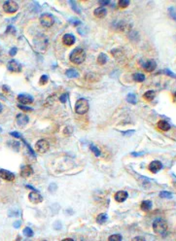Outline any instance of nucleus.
<instances>
[{"mask_svg": "<svg viewBox=\"0 0 176 241\" xmlns=\"http://www.w3.org/2000/svg\"><path fill=\"white\" fill-rule=\"evenodd\" d=\"M69 59L75 64H81L86 59V53L82 48H76L71 52Z\"/></svg>", "mask_w": 176, "mask_h": 241, "instance_id": "f257e3e1", "label": "nucleus"}, {"mask_svg": "<svg viewBox=\"0 0 176 241\" xmlns=\"http://www.w3.org/2000/svg\"><path fill=\"white\" fill-rule=\"evenodd\" d=\"M166 230H167V224H166V222L163 219L158 218V219H156L154 221V223H153V231H154L155 233L163 235V234L166 233Z\"/></svg>", "mask_w": 176, "mask_h": 241, "instance_id": "f03ea898", "label": "nucleus"}, {"mask_svg": "<svg viewBox=\"0 0 176 241\" xmlns=\"http://www.w3.org/2000/svg\"><path fill=\"white\" fill-rule=\"evenodd\" d=\"M90 108V105L87 99L85 98H81L79 99L75 104V112L79 115H84L86 114Z\"/></svg>", "mask_w": 176, "mask_h": 241, "instance_id": "7ed1b4c3", "label": "nucleus"}, {"mask_svg": "<svg viewBox=\"0 0 176 241\" xmlns=\"http://www.w3.org/2000/svg\"><path fill=\"white\" fill-rule=\"evenodd\" d=\"M3 10L7 14H14L18 10H19V5H18L17 2L13 1V0H9V1L4 2Z\"/></svg>", "mask_w": 176, "mask_h": 241, "instance_id": "20e7f679", "label": "nucleus"}, {"mask_svg": "<svg viewBox=\"0 0 176 241\" xmlns=\"http://www.w3.org/2000/svg\"><path fill=\"white\" fill-rule=\"evenodd\" d=\"M40 23L42 24L43 26L45 27H51L54 22V17L51 15V14H48V13H45V14H42L40 18Z\"/></svg>", "mask_w": 176, "mask_h": 241, "instance_id": "39448f33", "label": "nucleus"}, {"mask_svg": "<svg viewBox=\"0 0 176 241\" xmlns=\"http://www.w3.org/2000/svg\"><path fill=\"white\" fill-rule=\"evenodd\" d=\"M49 148H50L49 142H48L47 140H45V139L38 140L37 142H36V144H35V150L37 151L39 154L46 153L48 150H49Z\"/></svg>", "mask_w": 176, "mask_h": 241, "instance_id": "423d86ee", "label": "nucleus"}, {"mask_svg": "<svg viewBox=\"0 0 176 241\" xmlns=\"http://www.w3.org/2000/svg\"><path fill=\"white\" fill-rule=\"evenodd\" d=\"M7 69L10 72H14V73H19L22 71V65L17 62L16 60H11L7 64Z\"/></svg>", "mask_w": 176, "mask_h": 241, "instance_id": "0eeeda50", "label": "nucleus"}, {"mask_svg": "<svg viewBox=\"0 0 176 241\" xmlns=\"http://www.w3.org/2000/svg\"><path fill=\"white\" fill-rule=\"evenodd\" d=\"M28 199L32 203H40L43 201V197L37 191H33L28 195Z\"/></svg>", "mask_w": 176, "mask_h": 241, "instance_id": "6e6552de", "label": "nucleus"}, {"mask_svg": "<svg viewBox=\"0 0 176 241\" xmlns=\"http://www.w3.org/2000/svg\"><path fill=\"white\" fill-rule=\"evenodd\" d=\"M162 168V163L159 160H154L149 165H148V169L152 172V173H157L159 172L161 169Z\"/></svg>", "mask_w": 176, "mask_h": 241, "instance_id": "1a4fd4ad", "label": "nucleus"}, {"mask_svg": "<svg viewBox=\"0 0 176 241\" xmlns=\"http://www.w3.org/2000/svg\"><path fill=\"white\" fill-rule=\"evenodd\" d=\"M18 101H19L22 105L31 104L33 102V97L29 94H20L18 96Z\"/></svg>", "mask_w": 176, "mask_h": 241, "instance_id": "9d476101", "label": "nucleus"}, {"mask_svg": "<svg viewBox=\"0 0 176 241\" xmlns=\"http://www.w3.org/2000/svg\"><path fill=\"white\" fill-rule=\"evenodd\" d=\"M0 178L4 179L6 181L11 182V181H14L15 175H14V173H12L6 169H0Z\"/></svg>", "mask_w": 176, "mask_h": 241, "instance_id": "9b49d317", "label": "nucleus"}, {"mask_svg": "<svg viewBox=\"0 0 176 241\" xmlns=\"http://www.w3.org/2000/svg\"><path fill=\"white\" fill-rule=\"evenodd\" d=\"M28 122H29V118L26 115H23V114L17 115V123H18V126H20L21 127H26V125H27Z\"/></svg>", "mask_w": 176, "mask_h": 241, "instance_id": "f8f14e48", "label": "nucleus"}, {"mask_svg": "<svg viewBox=\"0 0 176 241\" xmlns=\"http://www.w3.org/2000/svg\"><path fill=\"white\" fill-rule=\"evenodd\" d=\"M129 196V194L125 191H119L115 194V200L117 202H124Z\"/></svg>", "mask_w": 176, "mask_h": 241, "instance_id": "ddd939ff", "label": "nucleus"}, {"mask_svg": "<svg viewBox=\"0 0 176 241\" xmlns=\"http://www.w3.org/2000/svg\"><path fill=\"white\" fill-rule=\"evenodd\" d=\"M32 173H33V169L30 165H25V166H22L21 169V176L23 178L29 177Z\"/></svg>", "mask_w": 176, "mask_h": 241, "instance_id": "4468645a", "label": "nucleus"}, {"mask_svg": "<svg viewBox=\"0 0 176 241\" xmlns=\"http://www.w3.org/2000/svg\"><path fill=\"white\" fill-rule=\"evenodd\" d=\"M62 43L66 46H72L75 43V37L72 34H65L62 37Z\"/></svg>", "mask_w": 176, "mask_h": 241, "instance_id": "2eb2a0df", "label": "nucleus"}, {"mask_svg": "<svg viewBox=\"0 0 176 241\" xmlns=\"http://www.w3.org/2000/svg\"><path fill=\"white\" fill-rule=\"evenodd\" d=\"M158 127H159V129H161L162 131H167L170 129V125L168 123V122L165 121V120H161L158 122L157 123Z\"/></svg>", "mask_w": 176, "mask_h": 241, "instance_id": "dca6fc26", "label": "nucleus"}, {"mask_svg": "<svg viewBox=\"0 0 176 241\" xmlns=\"http://www.w3.org/2000/svg\"><path fill=\"white\" fill-rule=\"evenodd\" d=\"M94 14L96 18H102L107 15V10L105 9V7H99V8H96L94 11Z\"/></svg>", "mask_w": 176, "mask_h": 241, "instance_id": "f3484780", "label": "nucleus"}, {"mask_svg": "<svg viewBox=\"0 0 176 241\" xmlns=\"http://www.w3.org/2000/svg\"><path fill=\"white\" fill-rule=\"evenodd\" d=\"M157 67V63L155 60H148L146 63L144 64V69L147 72H152L156 69Z\"/></svg>", "mask_w": 176, "mask_h": 241, "instance_id": "a211bd4d", "label": "nucleus"}, {"mask_svg": "<svg viewBox=\"0 0 176 241\" xmlns=\"http://www.w3.org/2000/svg\"><path fill=\"white\" fill-rule=\"evenodd\" d=\"M155 95H156V94L154 90H147L143 94V98L147 101H152L155 98Z\"/></svg>", "mask_w": 176, "mask_h": 241, "instance_id": "6ab92c4d", "label": "nucleus"}, {"mask_svg": "<svg viewBox=\"0 0 176 241\" xmlns=\"http://www.w3.org/2000/svg\"><path fill=\"white\" fill-rule=\"evenodd\" d=\"M140 208L143 211H149V210L152 208V201L150 200H144L141 202L140 204Z\"/></svg>", "mask_w": 176, "mask_h": 241, "instance_id": "aec40b11", "label": "nucleus"}, {"mask_svg": "<svg viewBox=\"0 0 176 241\" xmlns=\"http://www.w3.org/2000/svg\"><path fill=\"white\" fill-rule=\"evenodd\" d=\"M107 220H108V216L104 213H101L96 217V223L99 225H102V224H104Z\"/></svg>", "mask_w": 176, "mask_h": 241, "instance_id": "412c9836", "label": "nucleus"}, {"mask_svg": "<svg viewBox=\"0 0 176 241\" xmlns=\"http://www.w3.org/2000/svg\"><path fill=\"white\" fill-rule=\"evenodd\" d=\"M65 74H66V76H67L68 78H70V79L79 77V73L75 69H68L67 71L65 72Z\"/></svg>", "mask_w": 176, "mask_h": 241, "instance_id": "4be33fe9", "label": "nucleus"}, {"mask_svg": "<svg viewBox=\"0 0 176 241\" xmlns=\"http://www.w3.org/2000/svg\"><path fill=\"white\" fill-rule=\"evenodd\" d=\"M132 78H133V80H134L135 82H138V83H141V82H143L144 80H145V76L143 75V74H141V73H135V74H133Z\"/></svg>", "mask_w": 176, "mask_h": 241, "instance_id": "5701e85b", "label": "nucleus"}, {"mask_svg": "<svg viewBox=\"0 0 176 241\" xmlns=\"http://www.w3.org/2000/svg\"><path fill=\"white\" fill-rule=\"evenodd\" d=\"M107 55L105 54H103V53H101V54H99V55H98V62L100 64V65H103V64H105L106 62H107Z\"/></svg>", "mask_w": 176, "mask_h": 241, "instance_id": "b1692460", "label": "nucleus"}, {"mask_svg": "<svg viewBox=\"0 0 176 241\" xmlns=\"http://www.w3.org/2000/svg\"><path fill=\"white\" fill-rule=\"evenodd\" d=\"M126 100H127V102H130V104H136L137 98H136L135 94H127V96H126Z\"/></svg>", "mask_w": 176, "mask_h": 241, "instance_id": "393cba45", "label": "nucleus"}, {"mask_svg": "<svg viewBox=\"0 0 176 241\" xmlns=\"http://www.w3.org/2000/svg\"><path fill=\"white\" fill-rule=\"evenodd\" d=\"M90 151H92L94 154V156H96V157H99L100 156V151H99V149L96 146H94V144H90Z\"/></svg>", "mask_w": 176, "mask_h": 241, "instance_id": "a878e982", "label": "nucleus"}, {"mask_svg": "<svg viewBox=\"0 0 176 241\" xmlns=\"http://www.w3.org/2000/svg\"><path fill=\"white\" fill-rule=\"evenodd\" d=\"M123 237L121 234H113V235H110L108 238V241H122Z\"/></svg>", "mask_w": 176, "mask_h": 241, "instance_id": "bb28decb", "label": "nucleus"}, {"mask_svg": "<svg viewBox=\"0 0 176 241\" xmlns=\"http://www.w3.org/2000/svg\"><path fill=\"white\" fill-rule=\"evenodd\" d=\"M160 196L162 199H172V194L166 191H162L160 193Z\"/></svg>", "mask_w": 176, "mask_h": 241, "instance_id": "cd10ccee", "label": "nucleus"}, {"mask_svg": "<svg viewBox=\"0 0 176 241\" xmlns=\"http://www.w3.org/2000/svg\"><path fill=\"white\" fill-rule=\"evenodd\" d=\"M168 14L169 16H170V18H172V20L176 21V8L174 7H170L168 9Z\"/></svg>", "mask_w": 176, "mask_h": 241, "instance_id": "c85d7f7f", "label": "nucleus"}, {"mask_svg": "<svg viewBox=\"0 0 176 241\" xmlns=\"http://www.w3.org/2000/svg\"><path fill=\"white\" fill-rule=\"evenodd\" d=\"M23 234H25L26 236H27V237H31L32 235H33V231L31 230L30 227H26L25 230H23Z\"/></svg>", "mask_w": 176, "mask_h": 241, "instance_id": "c756f323", "label": "nucleus"}, {"mask_svg": "<svg viewBox=\"0 0 176 241\" xmlns=\"http://www.w3.org/2000/svg\"><path fill=\"white\" fill-rule=\"evenodd\" d=\"M130 5V1H127V0H120L119 1V7L120 8H126L127 6Z\"/></svg>", "mask_w": 176, "mask_h": 241, "instance_id": "7c9ffc66", "label": "nucleus"}, {"mask_svg": "<svg viewBox=\"0 0 176 241\" xmlns=\"http://www.w3.org/2000/svg\"><path fill=\"white\" fill-rule=\"evenodd\" d=\"M48 81H49V78H48V76L47 75H42L41 78H40L39 83H40V85H46L48 83Z\"/></svg>", "mask_w": 176, "mask_h": 241, "instance_id": "2f4dec72", "label": "nucleus"}, {"mask_svg": "<svg viewBox=\"0 0 176 241\" xmlns=\"http://www.w3.org/2000/svg\"><path fill=\"white\" fill-rule=\"evenodd\" d=\"M18 107L21 108V109L23 110V111H26V112H31V111H32L31 108H29V107L26 106V105H22V104H20V105H18Z\"/></svg>", "mask_w": 176, "mask_h": 241, "instance_id": "473e14b6", "label": "nucleus"}, {"mask_svg": "<svg viewBox=\"0 0 176 241\" xmlns=\"http://www.w3.org/2000/svg\"><path fill=\"white\" fill-rule=\"evenodd\" d=\"M69 3H70V5L72 6V9H73L76 13H78V14H80L81 13V11L79 10V9H77V6H76V3L74 2V1H69Z\"/></svg>", "mask_w": 176, "mask_h": 241, "instance_id": "72a5a7b5", "label": "nucleus"}, {"mask_svg": "<svg viewBox=\"0 0 176 241\" xmlns=\"http://www.w3.org/2000/svg\"><path fill=\"white\" fill-rule=\"evenodd\" d=\"M69 22H71V24H73V26H79V24L82 23L79 20H76V18H71V20L69 21Z\"/></svg>", "mask_w": 176, "mask_h": 241, "instance_id": "f704fd0d", "label": "nucleus"}, {"mask_svg": "<svg viewBox=\"0 0 176 241\" xmlns=\"http://www.w3.org/2000/svg\"><path fill=\"white\" fill-rule=\"evenodd\" d=\"M63 133H64L65 135H70V134L72 133V128L69 127H65V128H64V131H63Z\"/></svg>", "mask_w": 176, "mask_h": 241, "instance_id": "c9c22d12", "label": "nucleus"}, {"mask_svg": "<svg viewBox=\"0 0 176 241\" xmlns=\"http://www.w3.org/2000/svg\"><path fill=\"white\" fill-rule=\"evenodd\" d=\"M163 73H166V75H168V76H170V77H173V78H176V75L174 73H172L170 70H168V69H166V70H163Z\"/></svg>", "mask_w": 176, "mask_h": 241, "instance_id": "e433bc0d", "label": "nucleus"}, {"mask_svg": "<svg viewBox=\"0 0 176 241\" xmlns=\"http://www.w3.org/2000/svg\"><path fill=\"white\" fill-rule=\"evenodd\" d=\"M67 96H68V95H67V94H63L62 96L59 97V100L62 101V103H65V102H66V100H67Z\"/></svg>", "mask_w": 176, "mask_h": 241, "instance_id": "4c0bfd02", "label": "nucleus"}, {"mask_svg": "<svg viewBox=\"0 0 176 241\" xmlns=\"http://www.w3.org/2000/svg\"><path fill=\"white\" fill-rule=\"evenodd\" d=\"M12 136H14V137H16V138H20V139H22V135L20 134V133H18L17 131H13V132H11L10 133Z\"/></svg>", "mask_w": 176, "mask_h": 241, "instance_id": "58836bf2", "label": "nucleus"}, {"mask_svg": "<svg viewBox=\"0 0 176 241\" xmlns=\"http://www.w3.org/2000/svg\"><path fill=\"white\" fill-rule=\"evenodd\" d=\"M17 52H18V49L16 47H14V48H12L10 50L9 54H10V55H15L17 54Z\"/></svg>", "mask_w": 176, "mask_h": 241, "instance_id": "ea45409f", "label": "nucleus"}, {"mask_svg": "<svg viewBox=\"0 0 176 241\" xmlns=\"http://www.w3.org/2000/svg\"><path fill=\"white\" fill-rule=\"evenodd\" d=\"M131 241H146V240H145V238H143L142 236H136L134 238H132Z\"/></svg>", "mask_w": 176, "mask_h": 241, "instance_id": "a19ab883", "label": "nucleus"}, {"mask_svg": "<svg viewBox=\"0 0 176 241\" xmlns=\"http://www.w3.org/2000/svg\"><path fill=\"white\" fill-rule=\"evenodd\" d=\"M20 227H21V222H19V221L15 222V223H14V227L15 228H19Z\"/></svg>", "mask_w": 176, "mask_h": 241, "instance_id": "79ce46f5", "label": "nucleus"}, {"mask_svg": "<svg viewBox=\"0 0 176 241\" xmlns=\"http://www.w3.org/2000/svg\"><path fill=\"white\" fill-rule=\"evenodd\" d=\"M140 155H143V153H131V156L133 157H139Z\"/></svg>", "mask_w": 176, "mask_h": 241, "instance_id": "37998d69", "label": "nucleus"}, {"mask_svg": "<svg viewBox=\"0 0 176 241\" xmlns=\"http://www.w3.org/2000/svg\"><path fill=\"white\" fill-rule=\"evenodd\" d=\"M109 3H110V2H109V1H102V0H101V1H99V4H101V5H108Z\"/></svg>", "mask_w": 176, "mask_h": 241, "instance_id": "c03bdc74", "label": "nucleus"}, {"mask_svg": "<svg viewBox=\"0 0 176 241\" xmlns=\"http://www.w3.org/2000/svg\"><path fill=\"white\" fill-rule=\"evenodd\" d=\"M62 241H74L72 238H64V239H62Z\"/></svg>", "mask_w": 176, "mask_h": 241, "instance_id": "a18cd8bd", "label": "nucleus"}, {"mask_svg": "<svg viewBox=\"0 0 176 241\" xmlns=\"http://www.w3.org/2000/svg\"><path fill=\"white\" fill-rule=\"evenodd\" d=\"M173 98H174V100L176 101V91L173 94Z\"/></svg>", "mask_w": 176, "mask_h": 241, "instance_id": "49530a36", "label": "nucleus"}, {"mask_svg": "<svg viewBox=\"0 0 176 241\" xmlns=\"http://www.w3.org/2000/svg\"><path fill=\"white\" fill-rule=\"evenodd\" d=\"M2 110H3V107H2V105H1V104H0V113H1V112H2Z\"/></svg>", "mask_w": 176, "mask_h": 241, "instance_id": "de8ad7c7", "label": "nucleus"}, {"mask_svg": "<svg viewBox=\"0 0 176 241\" xmlns=\"http://www.w3.org/2000/svg\"><path fill=\"white\" fill-rule=\"evenodd\" d=\"M1 131H2V128H1V127H0V132H1Z\"/></svg>", "mask_w": 176, "mask_h": 241, "instance_id": "09e8293b", "label": "nucleus"}, {"mask_svg": "<svg viewBox=\"0 0 176 241\" xmlns=\"http://www.w3.org/2000/svg\"><path fill=\"white\" fill-rule=\"evenodd\" d=\"M42 241H46V240H42Z\"/></svg>", "mask_w": 176, "mask_h": 241, "instance_id": "8fccbe9b", "label": "nucleus"}]
</instances>
